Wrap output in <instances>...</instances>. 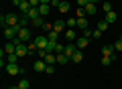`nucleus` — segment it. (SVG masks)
<instances>
[{
	"mask_svg": "<svg viewBox=\"0 0 122 89\" xmlns=\"http://www.w3.org/2000/svg\"><path fill=\"white\" fill-rule=\"evenodd\" d=\"M75 14H77V18L86 16V8H77V10H75Z\"/></svg>",
	"mask_w": 122,
	"mask_h": 89,
	"instance_id": "36",
	"label": "nucleus"
},
{
	"mask_svg": "<svg viewBox=\"0 0 122 89\" xmlns=\"http://www.w3.org/2000/svg\"><path fill=\"white\" fill-rule=\"evenodd\" d=\"M90 2H92V4H98V2H100V0H90Z\"/></svg>",
	"mask_w": 122,
	"mask_h": 89,
	"instance_id": "45",
	"label": "nucleus"
},
{
	"mask_svg": "<svg viewBox=\"0 0 122 89\" xmlns=\"http://www.w3.org/2000/svg\"><path fill=\"white\" fill-rule=\"evenodd\" d=\"M16 55H18V57L29 55V47H26V42H20V45H16Z\"/></svg>",
	"mask_w": 122,
	"mask_h": 89,
	"instance_id": "8",
	"label": "nucleus"
},
{
	"mask_svg": "<svg viewBox=\"0 0 122 89\" xmlns=\"http://www.w3.org/2000/svg\"><path fill=\"white\" fill-rule=\"evenodd\" d=\"M65 38H67V42H75L77 41V33H75L73 28H67L65 30Z\"/></svg>",
	"mask_w": 122,
	"mask_h": 89,
	"instance_id": "9",
	"label": "nucleus"
},
{
	"mask_svg": "<svg viewBox=\"0 0 122 89\" xmlns=\"http://www.w3.org/2000/svg\"><path fill=\"white\" fill-rule=\"evenodd\" d=\"M59 12H69V0H61V4H59Z\"/></svg>",
	"mask_w": 122,
	"mask_h": 89,
	"instance_id": "20",
	"label": "nucleus"
},
{
	"mask_svg": "<svg viewBox=\"0 0 122 89\" xmlns=\"http://www.w3.org/2000/svg\"><path fill=\"white\" fill-rule=\"evenodd\" d=\"M49 12H51V4H41L39 6V14L41 16H47Z\"/></svg>",
	"mask_w": 122,
	"mask_h": 89,
	"instance_id": "17",
	"label": "nucleus"
},
{
	"mask_svg": "<svg viewBox=\"0 0 122 89\" xmlns=\"http://www.w3.org/2000/svg\"><path fill=\"white\" fill-rule=\"evenodd\" d=\"M22 2H29V0H22Z\"/></svg>",
	"mask_w": 122,
	"mask_h": 89,
	"instance_id": "47",
	"label": "nucleus"
},
{
	"mask_svg": "<svg viewBox=\"0 0 122 89\" xmlns=\"http://www.w3.org/2000/svg\"><path fill=\"white\" fill-rule=\"evenodd\" d=\"M41 4H51V0H41Z\"/></svg>",
	"mask_w": 122,
	"mask_h": 89,
	"instance_id": "43",
	"label": "nucleus"
},
{
	"mask_svg": "<svg viewBox=\"0 0 122 89\" xmlns=\"http://www.w3.org/2000/svg\"><path fill=\"white\" fill-rule=\"evenodd\" d=\"M33 67H35V71H45V69H47V63H45L43 59H39V61H35Z\"/></svg>",
	"mask_w": 122,
	"mask_h": 89,
	"instance_id": "16",
	"label": "nucleus"
},
{
	"mask_svg": "<svg viewBox=\"0 0 122 89\" xmlns=\"http://www.w3.org/2000/svg\"><path fill=\"white\" fill-rule=\"evenodd\" d=\"M30 24H33V26H37V28H43L45 20H43V16H37V18H33V20H30Z\"/></svg>",
	"mask_w": 122,
	"mask_h": 89,
	"instance_id": "18",
	"label": "nucleus"
},
{
	"mask_svg": "<svg viewBox=\"0 0 122 89\" xmlns=\"http://www.w3.org/2000/svg\"><path fill=\"white\" fill-rule=\"evenodd\" d=\"M110 63H112V59H110V57H102V65H104V67H108Z\"/></svg>",
	"mask_w": 122,
	"mask_h": 89,
	"instance_id": "34",
	"label": "nucleus"
},
{
	"mask_svg": "<svg viewBox=\"0 0 122 89\" xmlns=\"http://www.w3.org/2000/svg\"><path fill=\"white\" fill-rule=\"evenodd\" d=\"M63 51H65V47H63V45H59V42H57V45H55V53H57V55H59V53H63Z\"/></svg>",
	"mask_w": 122,
	"mask_h": 89,
	"instance_id": "33",
	"label": "nucleus"
},
{
	"mask_svg": "<svg viewBox=\"0 0 122 89\" xmlns=\"http://www.w3.org/2000/svg\"><path fill=\"white\" fill-rule=\"evenodd\" d=\"M18 38H20L22 42H30V28H26V26H20L18 28Z\"/></svg>",
	"mask_w": 122,
	"mask_h": 89,
	"instance_id": "5",
	"label": "nucleus"
},
{
	"mask_svg": "<svg viewBox=\"0 0 122 89\" xmlns=\"http://www.w3.org/2000/svg\"><path fill=\"white\" fill-rule=\"evenodd\" d=\"M45 73H47V75H53V73H55V67H53V65H47V69H45Z\"/></svg>",
	"mask_w": 122,
	"mask_h": 89,
	"instance_id": "35",
	"label": "nucleus"
},
{
	"mask_svg": "<svg viewBox=\"0 0 122 89\" xmlns=\"http://www.w3.org/2000/svg\"><path fill=\"white\" fill-rule=\"evenodd\" d=\"M18 28H20V24H18V26H4V38H6V41L16 38L18 37Z\"/></svg>",
	"mask_w": 122,
	"mask_h": 89,
	"instance_id": "2",
	"label": "nucleus"
},
{
	"mask_svg": "<svg viewBox=\"0 0 122 89\" xmlns=\"http://www.w3.org/2000/svg\"><path fill=\"white\" fill-rule=\"evenodd\" d=\"M86 14H96V4L87 2V6H86Z\"/></svg>",
	"mask_w": 122,
	"mask_h": 89,
	"instance_id": "27",
	"label": "nucleus"
},
{
	"mask_svg": "<svg viewBox=\"0 0 122 89\" xmlns=\"http://www.w3.org/2000/svg\"><path fill=\"white\" fill-rule=\"evenodd\" d=\"M118 38H120V41H122V34H120V37H118Z\"/></svg>",
	"mask_w": 122,
	"mask_h": 89,
	"instance_id": "46",
	"label": "nucleus"
},
{
	"mask_svg": "<svg viewBox=\"0 0 122 89\" xmlns=\"http://www.w3.org/2000/svg\"><path fill=\"white\" fill-rule=\"evenodd\" d=\"M65 24H67V28H77V18H67Z\"/></svg>",
	"mask_w": 122,
	"mask_h": 89,
	"instance_id": "22",
	"label": "nucleus"
},
{
	"mask_svg": "<svg viewBox=\"0 0 122 89\" xmlns=\"http://www.w3.org/2000/svg\"><path fill=\"white\" fill-rule=\"evenodd\" d=\"M81 61H83V51L77 49V51L73 53V57H71V63H81Z\"/></svg>",
	"mask_w": 122,
	"mask_h": 89,
	"instance_id": "12",
	"label": "nucleus"
},
{
	"mask_svg": "<svg viewBox=\"0 0 122 89\" xmlns=\"http://www.w3.org/2000/svg\"><path fill=\"white\" fill-rule=\"evenodd\" d=\"M33 42H35V47H37V49H47V45H49V38H47V34H41V37L33 38Z\"/></svg>",
	"mask_w": 122,
	"mask_h": 89,
	"instance_id": "6",
	"label": "nucleus"
},
{
	"mask_svg": "<svg viewBox=\"0 0 122 89\" xmlns=\"http://www.w3.org/2000/svg\"><path fill=\"white\" fill-rule=\"evenodd\" d=\"M47 38L51 42H57V38H59V33H57V30H51V33H47Z\"/></svg>",
	"mask_w": 122,
	"mask_h": 89,
	"instance_id": "21",
	"label": "nucleus"
},
{
	"mask_svg": "<svg viewBox=\"0 0 122 89\" xmlns=\"http://www.w3.org/2000/svg\"><path fill=\"white\" fill-rule=\"evenodd\" d=\"M98 28H100L102 33H104V30L108 28V22H106V20H100V22H98Z\"/></svg>",
	"mask_w": 122,
	"mask_h": 89,
	"instance_id": "31",
	"label": "nucleus"
},
{
	"mask_svg": "<svg viewBox=\"0 0 122 89\" xmlns=\"http://www.w3.org/2000/svg\"><path fill=\"white\" fill-rule=\"evenodd\" d=\"M87 2H90V0H77V6H79V8H86Z\"/></svg>",
	"mask_w": 122,
	"mask_h": 89,
	"instance_id": "38",
	"label": "nucleus"
},
{
	"mask_svg": "<svg viewBox=\"0 0 122 89\" xmlns=\"http://www.w3.org/2000/svg\"><path fill=\"white\" fill-rule=\"evenodd\" d=\"M83 37H87V38H90V37H94V30H90V28H83Z\"/></svg>",
	"mask_w": 122,
	"mask_h": 89,
	"instance_id": "39",
	"label": "nucleus"
},
{
	"mask_svg": "<svg viewBox=\"0 0 122 89\" xmlns=\"http://www.w3.org/2000/svg\"><path fill=\"white\" fill-rule=\"evenodd\" d=\"M100 37H102V30L96 28V30H94V38H100Z\"/></svg>",
	"mask_w": 122,
	"mask_h": 89,
	"instance_id": "41",
	"label": "nucleus"
},
{
	"mask_svg": "<svg viewBox=\"0 0 122 89\" xmlns=\"http://www.w3.org/2000/svg\"><path fill=\"white\" fill-rule=\"evenodd\" d=\"M69 61H71V59L65 55V53H59V55H57V63H59V65H67Z\"/></svg>",
	"mask_w": 122,
	"mask_h": 89,
	"instance_id": "14",
	"label": "nucleus"
},
{
	"mask_svg": "<svg viewBox=\"0 0 122 89\" xmlns=\"http://www.w3.org/2000/svg\"><path fill=\"white\" fill-rule=\"evenodd\" d=\"M26 16H29L30 20H33V18H37V16H41V14H39V8H30L29 12H26Z\"/></svg>",
	"mask_w": 122,
	"mask_h": 89,
	"instance_id": "23",
	"label": "nucleus"
},
{
	"mask_svg": "<svg viewBox=\"0 0 122 89\" xmlns=\"http://www.w3.org/2000/svg\"><path fill=\"white\" fill-rule=\"evenodd\" d=\"M63 28H67L65 20H61V18H59V20H55V22H53V30H57V33H61Z\"/></svg>",
	"mask_w": 122,
	"mask_h": 89,
	"instance_id": "11",
	"label": "nucleus"
},
{
	"mask_svg": "<svg viewBox=\"0 0 122 89\" xmlns=\"http://www.w3.org/2000/svg\"><path fill=\"white\" fill-rule=\"evenodd\" d=\"M8 89H20V87H18V85H12V87H8Z\"/></svg>",
	"mask_w": 122,
	"mask_h": 89,
	"instance_id": "44",
	"label": "nucleus"
},
{
	"mask_svg": "<svg viewBox=\"0 0 122 89\" xmlns=\"http://www.w3.org/2000/svg\"><path fill=\"white\" fill-rule=\"evenodd\" d=\"M43 30H45V33H51V30H53V24H49V22H45V24H43Z\"/></svg>",
	"mask_w": 122,
	"mask_h": 89,
	"instance_id": "37",
	"label": "nucleus"
},
{
	"mask_svg": "<svg viewBox=\"0 0 122 89\" xmlns=\"http://www.w3.org/2000/svg\"><path fill=\"white\" fill-rule=\"evenodd\" d=\"M102 10L104 12H112V4L110 2H102Z\"/></svg>",
	"mask_w": 122,
	"mask_h": 89,
	"instance_id": "30",
	"label": "nucleus"
},
{
	"mask_svg": "<svg viewBox=\"0 0 122 89\" xmlns=\"http://www.w3.org/2000/svg\"><path fill=\"white\" fill-rule=\"evenodd\" d=\"M75 51H77V47H75V42H69V45H65V51H63V53H65V55H67V57L71 59Z\"/></svg>",
	"mask_w": 122,
	"mask_h": 89,
	"instance_id": "10",
	"label": "nucleus"
},
{
	"mask_svg": "<svg viewBox=\"0 0 122 89\" xmlns=\"http://www.w3.org/2000/svg\"><path fill=\"white\" fill-rule=\"evenodd\" d=\"M18 8H20V14H26V12H29V10H30V8H33V6H30V4H29V2H22V4H20V6H18Z\"/></svg>",
	"mask_w": 122,
	"mask_h": 89,
	"instance_id": "24",
	"label": "nucleus"
},
{
	"mask_svg": "<svg viewBox=\"0 0 122 89\" xmlns=\"http://www.w3.org/2000/svg\"><path fill=\"white\" fill-rule=\"evenodd\" d=\"M18 87H20V89H29V87H30L29 79H20V81H18Z\"/></svg>",
	"mask_w": 122,
	"mask_h": 89,
	"instance_id": "29",
	"label": "nucleus"
},
{
	"mask_svg": "<svg viewBox=\"0 0 122 89\" xmlns=\"http://www.w3.org/2000/svg\"><path fill=\"white\" fill-rule=\"evenodd\" d=\"M4 51H6V55H10V53H16V45H14L12 41H8L4 45Z\"/></svg>",
	"mask_w": 122,
	"mask_h": 89,
	"instance_id": "15",
	"label": "nucleus"
},
{
	"mask_svg": "<svg viewBox=\"0 0 122 89\" xmlns=\"http://www.w3.org/2000/svg\"><path fill=\"white\" fill-rule=\"evenodd\" d=\"M6 73L8 75H25V69L18 67V63H6Z\"/></svg>",
	"mask_w": 122,
	"mask_h": 89,
	"instance_id": "3",
	"label": "nucleus"
},
{
	"mask_svg": "<svg viewBox=\"0 0 122 89\" xmlns=\"http://www.w3.org/2000/svg\"><path fill=\"white\" fill-rule=\"evenodd\" d=\"M104 20L108 22V24H112V22H116V20H118V14L114 12V10H112V12H106V18H104Z\"/></svg>",
	"mask_w": 122,
	"mask_h": 89,
	"instance_id": "13",
	"label": "nucleus"
},
{
	"mask_svg": "<svg viewBox=\"0 0 122 89\" xmlns=\"http://www.w3.org/2000/svg\"><path fill=\"white\" fill-rule=\"evenodd\" d=\"M61 4V0H51V8H59Z\"/></svg>",
	"mask_w": 122,
	"mask_h": 89,
	"instance_id": "40",
	"label": "nucleus"
},
{
	"mask_svg": "<svg viewBox=\"0 0 122 89\" xmlns=\"http://www.w3.org/2000/svg\"><path fill=\"white\" fill-rule=\"evenodd\" d=\"M45 63H47V65H53V63H57V55H55V53H49V55L45 57Z\"/></svg>",
	"mask_w": 122,
	"mask_h": 89,
	"instance_id": "19",
	"label": "nucleus"
},
{
	"mask_svg": "<svg viewBox=\"0 0 122 89\" xmlns=\"http://www.w3.org/2000/svg\"><path fill=\"white\" fill-rule=\"evenodd\" d=\"M18 22H20V16L14 14V12L2 14V16H0V24H2V28H4V26H18Z\"/></svg>",
	"mask_w": 122,
	"mask_h": 89,
	"instance_id": "1",
	"label": "nucleus"
},
{
	"mask_svg": "<svg viewBox=\"0 0 122 89\" xmlns=\"http://www.w3.org/2000/svg\"><path fill=\"white\" fill-rule=\"evenodd\" d=\"M102 55H104V57H110L112 61H116V59H118L114 45H104V47H102Z\"/></svg>",
	"mask_w": 122,
	"mask_h": 89,
	"instance_id": "4",
	"label": "nucleus"
},
{
	"mask_svg": "<svg viewBox=\"0 0 122 89\" xmlns=\"http://www.w3.org/2000/svg\"><path fill=\"white\" fill-rule=\"evenodd\" d=\"M90 45V41H87V37H77V41H75V47L79 49V51H83V49Z\"/></svg>",
	"mask_w": 122,
	"mask_h": 89,
	"instance_id": "7",
	"label": "nucleus"
},
{
	"mask_svg": "<svg viewBox=\"0 0 122 89\" xmlns=\"http://www.w3.org/2000/svg\"><path fill=\"white\" fill-rule=\"evenodd\" d=\"M18 59H20V57H18L16 53H10V55L6 57V61H8V63H18Z\"/></svg>",
	"mask_w": 122,
	"mask_h": 89,
	"instance_id": "26",
	"label": "nucleus"
},
{
	"mask_svg": "<svg viewBox=\"0 0 122 89\" xmlns=\"http://www.w3.org/2000/svg\"><path fill=\"white\" fill-rule=\"evenodd\" d=\"M29 22H30V18L26 16V14H20V22H18V24L20 26H29Z\"/></svg>",
	"mask_w": 122,
	"mask_h": 89,
	"instance_id": "28",
	"label": "nucleus"
},
{
	"mask_svg": "<svg viewBox=\"0 0 122 89\" xmlns=\"http://www.w3.org/2000/svg\"><path fill=\"white\" fill-rule=\"evenodd\" d=\"M77 28H81V30H83V28H87V18H83V16H81V18H77Z\"/></svg>",
	"mask_w": 122,
	"mask_h": 89,
	"instance_id": "25",
	"label": "nucleus"
},
{
	"mask_svg": "<svg viewBox=\"0 0 122 89\" xmlns=\"http://www.w3.org/2000/svg\"><path fill=\"white\" fill-rule=\"evenodd\" d=\"M12 4H14V6H20V4H22V0H12Z\"/></svg>",
	"mask_w": 122,
	"mask_h": 89,
	"instance_id": "42",
	"label": "nucleus"
},
{
	"mask_svg": "<svg viewBox=\"0 0 122 89\" xmlns=\"http://www.w3.org/2000/svg\"><path fill=\"white\" fill-rule=\"evenodd\" d=\"M114 49H116V53H118V51L122 53V41H120V38H118V41L114 42Z\"/></svg>",
	"mask_w": 122,
	"mask_h": 89,
	"instance_id": "32",
	"label": "nucleus"
}]
</instances>
